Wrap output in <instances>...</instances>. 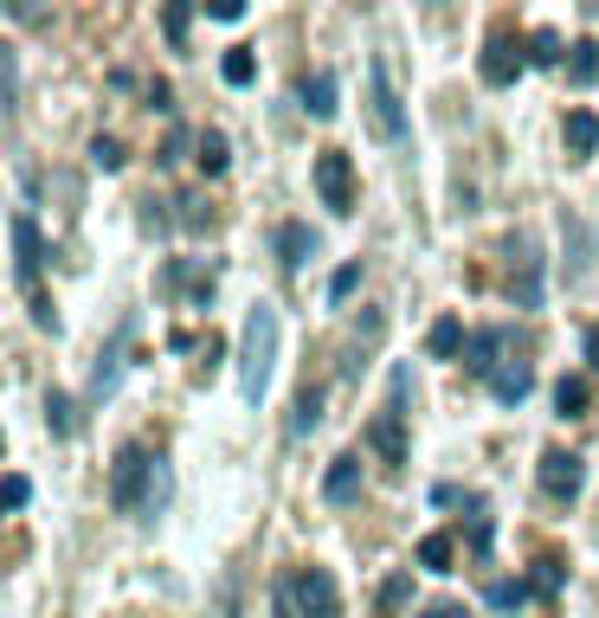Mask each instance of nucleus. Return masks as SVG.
Returning <instances> with one entry per match:
<instances>
[{"instance_id": "nucleus-1", "label": "nucleus", "mask_w": 599, "mask_h": 618, "mask_svg": "<svg viewBox=\"0 0 599 618\" xmlns=\"http://www.w3.org/2000/svg\"><path fill=\"white\" fill-rule=\"evenodd\" d=\"M175 490L168 464L155 458L149 444H116V464H111V510L116 515H161Z\"/></svg>"}, {"instance_id": "nucleus-2", "label": "nucleus", "mask_w": 599, "mask_h": 618, "mask_svg": "<svg viewBox=\"0 0 599 618\" xmlns=\"http://www.w3.org/2000/svg\"><path fill=\"white\" fill-rule=\"evenodd\" d=\"M277 310L271 303H252L245 310V335H239V394L259 406L271 394V367H277Z\"/></svg>"}, {"instance_id": "nucleus-3", "label": "nucleus", "mask_w": 599, "mask_h": 618, "mask_svg": "<svg viewBox=\"0 0 599 618\" xmlns=\"http://www.w3.org/2000/svg\"><path fill=\"white\" fill-rule=\"evenodd\" d=\"M39 271H45V239H39V219L20 207V213H13V284L33 296V323L52 328L59 316H52V303L39 296Z\"/></svg>"}, {"instance_id": "nucleus-4", "label": "nucleus", "mask_w": 599, "mask_h": 618, "mask_svg": "<svg viewBox=\"0 0 599 618\" xmlns=\"http://www.w3.org/2000/svg\"><path fill=\"white\" fill-rule=\"evenodd\" d=\"M368 123H375L380 143H407V109H400V91H393L380 59L368 65Z\"/></svg>"}, {"instance_id": "nucleus-5", "label": "nucleus", "mask_w": 599, "mask_h": 618, "mask_svg": "<svg viewBox=\"0 0 599 618\" xmlns=\"http://www.w3.org/2000/svg\"><path fill=\"white\" fill-rule=\"evenodd\" d=\"M284 593H291V606H297L303 618H341V593H336V580H329V567H297V574L284 580Z\"/></svg>"}, {"instance_id": "nucleus-6", "label": "nucleus", "mask_w": 599, "mask_h": 618, "mask_svg": "<svg viewBox=\"0 0 599 618\" xmlns=\"http://www.w3.org/2000/svg\"><path fill=\"white\" fill-rule=\"evenodd\" d=\"M316 193H323V207L336 219L355 213V161H348L341 148H323V155H316Z\"/></svg>"}, {"instance_id": "nucleus-7", "label": "nucleus", "mask_w": 599, "mask_h": 618, "mask_svg": "<svg viewBox=\"0 0 599 618\" xmlns=\"http://www.w3.org/2000/svg\"><path fill=\"white\" fill-rule=\"evenodd\" d=\"M528 65V52H523V39L509 33V27H496V33L484 39V59H477V72H484V84H516V72Z\"/></svg>"}, {"instance_id": "nucleus-8", "label": "nucleus", "mask_w": 599, "mask_h": 618, "mask_svg": "<svg viewBox=\"0 0 599 618\" xmlns=\"http://www.w3.org/2000/svg\"><path fill=\"white\" fill-rule=\"evenodd\" d=\"M509 296H516V310H535L542 303V252H535V239L528 232H516L509 239Z\"/></svg>"}, {"instance_id": "nucleus-9", "label": "nucleus", "mask_w": 599, "mask_h": 618, "mask_svg": "<svg viewBox=\"0 0 599 618\" xmlns=\"http://www.w3.org/2000/svg\"><path fill=\"white\" fill-rule=\"evenodd\" d=\"M129 335H136V316H123L111 335V348L97 355V367H91V400H111L116 380H123V362H129Z\"/></svg>"}, {"instance_id": "nucleus-10", "label": "nucleus", "mask_w": 599, "mask_h": 618, "mask_svg": "<svg viewBox=\"0 0 599 618\" xmlns=\"http://www.w3.org/2000/svg\"><path fill=\"white\" fill-rule=\"evenodd\" d=\"M542 490H548L555 503H574V496L587 490V464H580L574 451H542Z\"/></svg>"}, {"instance_id": "nucleus-11", "label": "nucleus", "mask_w": 599, "mask_h": 618, "mask_svg": "<svg viewBox=\"0 0 599 618\" xmlns=\"http://www.w3.org/2000/svg\"><path fill=\"white\" fill-rule=\"evenodd\" d=\"M503 342H509V328H477L471 348H464V367H471L477 380H496V367H503Z\"/></svg>"}, {"instance_id": "nucleus-12", "label": "nucleus", "mask_w": 599, "mask_h": 618, "mask_svg": "<svg viewBox=\"0 0 599 618\" xmlns=\"http://www.w3.org/2000/svg\"><path fill=\"white\" fill-rule=\"evenodd\" d=\"M323 496H329L336 510H348V503L361 496V458H355V451H341L336 464H329V476H323Z\"/></svg>"}, {"instance_id": "nucleus-13", "label": "nucleus", "mask_w": 599, "mask_h": 618, "mask_svg": "<svg viewBox=\"0 0 599 618\" xmlns=\"http://www.w3.org/2000/svg\"><path fill=\"white\" fill-rule=\"evenodd\" d=\"M490 394H496L503 406H523L528 394H535V367H528V362H503V367H496V380H490Z\"/></svg>"}, {"instance_id": "nucleus-14", "label": "nucleus", "mask_w": 599, "mask_h": 618, "mask_svg": "<svg viewBox=\"0 0 599 618\" xmlns=\"http://www.w3.org/2000/svg\"><path fill=\"white\" fill-rule=\"evenodd\" d=\"M567 84H574V91H593L599 84V45L593 39H574V45H567Z\"/></svg>"}, {"instance_id": "nucleus-15", "label": "nucleus", "mask_w": 599, "mask_h": 618, "mask_svg": "<svg viewBox=\"0 0 599 618\" xmlns=\"http://www.w3.org/2000/svg\"><path fill=\"white\" fill-rule=\"evenodd\" d=\"M277 264H284V271H303V258H316V232H309V226H297V219H291V226H277Z\"/></svg>"}, {"instance_id": "nucleus-16", "label": "nucleus", "mask_w": 599, "mask_h": 618, "mask_svg": "<svg viewBox=\"0 0 599 618\" xmlns=\"http://www.w3.org/2000/svg\"><path fill=\"white\" fill-rule=\"evenodd\" d=\"M380 328H387V316H380V310H368V316H361V328H355V342H348V362H341V374H348V380H355V374H361V362L375 355Z\"/></svg>"}, {"instance_id": "nucleus-17", "label": "nucleus", "mask_w": 599, "mask_h": 618, "mask_svg": "<svg viewBox=\"0 0 599 618\" xmlns=\"http://www.w3.org/2000/svg\"><path fill=\"white\" fill-rule=\"evenodd\" d=\"M316 419H323V387H309V380H303V394L291 400L284 432H291V438H309V432H316Z\"/></svg>"}, {"instance_id": "nucleus-18", "label": "nucleus", "mask_w": 599, "mask_h": 618, "mask_svg": "<svg viewBox=\"0 0 599 618\" xmlns=\"http://www.w3.org/2000/svg\"><path fill=\"white\" fill-rule=\"evenodd\" d=\"M297 104L309 109V116H336V77H329V72H309L297 84Z\"/></svg>"}, {"instance_id": "nucleus-19", "label": "nucleus", "mask_w": 599, "mask_h": 618, "mask_svg": "<svg viewBox=\"0 0 599 618\" xmlns=\"http://www.w3.org/2000/svg\"><path fill=\"white\" fill-rule=\"evenodd\" d=\"M425 348H432L439 362L464 355V348H471V342H464V323H458V316H439V323H432V335H425Z\"/></svg>"}, {"instance_id": "nucleus-20", "label": "nucleus", "mask_w": 599, "mask_h": 618, "mask_svg": "<svg viewBox=\"0 0 599 618\" xmlns=\"http://www.w3.org/2000/svg\"><path fill=\"white\" fill-rule=\"evenodd\" d=\"M599 148V116L593 109H574L567 116V155H593Z\"/></svg>"}, {"instance_id": "nucleus-21", "label": "nucleus", "mask_w": 599, "mask_h": 618, "mask_svg": "<svg viewBox=\"0 0 599 618\" xmlns=\"http://www.w3.org/2000/svg\"><path fill=\"white\" fill-rule=\"evenodd\" d=\"M555 406H561L567 419H580V412L593 406V380H580V374H561V387H555Z\"/></svg>"}, {"instance_id": "nucleus-22", "label": "nucleus", "mask_w": 599, "mask_h": 618, "mask_svg": "<svg viewBox=\"0 0 599 618\" xmlns=\"http://www.w3.org/2000/svg\"><path fill=\"white\" fill-rule=\"evenodd\" d=\"M193 148H200V155H193V161H200V175H225V136H220V129H200Z\"/></svg>"}, {"instance_id": "nucleus-23", "label": "nucleus", "mask_w": 599, "mask_h": 618, "mask_svg": "<svg viewBox=\"0 0 599 618\" xmlns=\"http://www.w3.org/2000/svg\"><path fill=\"white\" fill-rule=\"evenodd\" d=\"M451 554H458L451 535H425V542H419V567H425V574H451Z\"/></svg>"}, {"instance_id": "nucleus-24", "label": "nucleus", "mask_w": 599, "mask_h": 618, "mask_svg": "<svg viewBox=\"0 0 599 618\" xmlns=\"http://www.w3.org/2000/svg\"><path fill=\"white\" fill-rule=\"evenodd\" d=\"M220 77L225 84H252V77H259V59H252L245 45H232V52L220 59Z\"/></svg>"}, {"instance_id": "nucleus-25", "label": "nucleus", "mask_w": 599, "mask_h": 618, "mask_svg": "<svg viewBox=\"0 0 599 618\" xmlns=\"http://www.w3.org/2000/svg\"><path fill=\"white\" fill-rule=\"evenodd\" d=\"M407 599H412V574H387L380 580V618H393Z\"/></svg>"}, {"instance_id": "nucleus-26", "label": "nucleus", "mask_w": 599, "mask_h": 618, "mask_svg": "<svg viewBox=\"0 0 599 618\" xmlns=\"http://www.w3.org/2000/svg\"><path fill=\"white\" fill-rule=\"evenodd\" d=\"M13 104H20V59L0 45V109L13 116Z\"/></svg>"}, {"instance_id": "nucleus-27", "label": "nucleus", "mask_w": 599, "mask_h": 618, "mask_svg": "<svg viewBox=\"0 0 599 618\" xmlns=\"http://www.w3.org/2000/svg\"><path fill=\"white\" fill-rule=\"evenodd\" d=\"M528 65H567L561 39L548 33V27H542V33H528Z\"/></svg>"}, {"instance_id": "nucleus-28", "label": "nucleus", "mask_w": 599, "mask_h": 618, "mask_svg": "<svg viewBox=\"0 0 599 618\" xmlns=\"http://www.w3.org/2000/svg\"><path fill=\"white\" fill-rule=\"evenodd\" d=\"M45 426H52V432H59V438H72V432H77V419H72V400H65V394H45Z\"/></svg>"}, {"instance_id": "nucleus-29", "label": "nucleus", "mask_w": 599, "mask_h": 618, "mask_svg": "<svg viewBox=\"0 0 599 618\" xmlns=\"http://www.w3.org/2000/svg\"><path fill=\"white\" fill-rule=\"evenodd\" d=\"M523 599H528L523 580H490V606H496V612H516Z\"/></svg>"}, {"instance_id": "nucleus-30", "label": "nucleus", "mask_w": 599, "mask_h": 618, "mask_svg": "<svg viewBox=\"0 0 599 618\" xmlns=\"http://www.w3.org/2000/svg\"><path fill=\"white\" fill-rule=\"evenodd\" d=\"M91 161H97L104 175H116V168H123V143H116V136H97V143H91Z\"/></svg>"}, {"instance_id": "nucleus-31", "label": "nucleus", "mask_w": 599, "mask_h": 618, "mask_svg": "<svg viewBox=\"0 0 599 618\" xmlns=\"http://www.w3.org/2000/svg\"><path fill=\"white\" fill-rule=\"evenodd\" d=\"M0 503H7V510H27V503H33V483H27V476L13 471L7 483H0Z\"/></svg>"}, {"instance_id": "nucleus-32", "label": "nucleus", "mask_w": 599, "mask_h": 618, "mask_svg": "<svg viewBox=\"0 0 599 618\" xmlns=\"http://www.w3.org/2000/svg\"><path fill=\"white\" fill-rule=\"evenodd\" d=\"M355 284H361V264H341L336 277H329V303H348V296H355Z\"/></svg>"}, {"instance_id": "nucleus-33", "label": "nucleus", "mask_w": 599, "mask_h": 618, "mask_svg": "<svg viewBox=\"0 0 599 618\" xmlns=\"http://www.w3.org/2000/svg\"><path fill=\"white\" fill-rule=\"evenodd\" d=\"M535 593H561V561H555V554L535 561Z\"/></svg>"}, {"instance_id": "nucleus-34", "label": "nucleus", "mask_w": 599, "mask_h": 618, "mask_svg": "<svg viewBox=\"0 0 599 618\" xmlns=\"http://www.w3.org/2000/svg\"><path fill=\"white\" fill-rule=\"evenodd\" d=\"M161 27H168L175 45H188V7H168V13H161Z\"/></svg>"}, {"instance_id": "nucleus-35", "label": "nucleus", "mask_w": 599, "mask_h": 618, "mask_svg": "<svg viewBox=\"0 0 599 618\" xmlns=\"http://www.w3.org/2000/svg\"><path fill=\"white\" fill-rule=\"evenodd\" d=\"M419 618H464V606H451V599H439V606H425Z\"/></svg>"}, {"instance_id": "nucleus-36", "label": "nucleus", "mask_w": 599, "mask_h": 618, "mask_svg": "<svg viewBox=\"0 0 599 618\" xmlns=\"http://www.w3.org/2000/svg\"><path fill=\"white\" fill-rule=\"evenodd\" d=\"M587 362H593V374H599V323L587 328Z\"/></svg>"}]
</instances>
